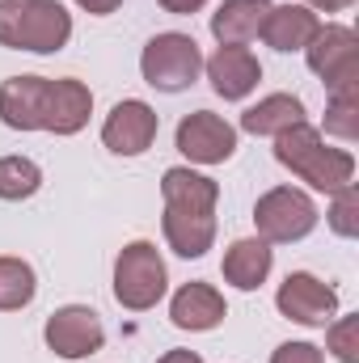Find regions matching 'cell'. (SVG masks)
I'll use <instances>...</instances> for the list:
<instances>
[{
    "label": "cell",
    "mask_w": 359,
    "mask_h": 363,
    "mask_svg": "<svg viewBox=\"0 0 359 363\" xmlns=\"http://www.w3.org/2000/svg\"><path fill=\"white\" fill-rule=\"evenodd\" d=\"M165 199V241L178 258H203L216 245V203H220V182L207 174H194L190 165H174L161 178Z\"/></svg>",
    "instance_id": "obj_1"
},
{
    "label": "cell",
    "mask_w": 359,
    "mask_h": 363,
    "mask_svg": "<svg viewBox=\"0 0 359 363\" xmlns=\"http://www.w3.org/2000/svg\"><path fill=\"white\" fill-rule=\"evenodd\" d=\"M275 161L321 194H334L355 182V157L347 148H330L313 123H296L275 135Z\"/></svg>",
    "instance_id": "obj_2"
},
{
    "label": "cell",
    "mask_w": 359,
    "mask_h": 363,
    "mask_svg": "<svg viewBox=\"0 0 359 363\" xmlns=\"http://www.w3.org/2000/svg\"><path fill=\"white\" fill-rule=\"evenodd\" d=\"M72 38V13L60 0H0V47L55 55Z\"/></svg>",
    "instance_id": "obj_3"
},
{
    "label": "cell",
    "mask_w": 359,
    "mask_h": 363,
    "mask_svg": "<svg viewBox=\"0 0 359 363\" xmlns=\"http://www.w3.org/2000/svg\"><path fill=\"white\" fill-rule=\"evenodd\" d=\"M170 291V271L165 258L153 241H131L114 258V300L127 313H148L165 300Z\"/></svg>",
    "instance_id": "obj_4"
},
{
    "label": "cell",
    "mask_w": 359,
    "mask_h": 363,
    "mask_svg": "<svg viewBox=\"0 0 359 363\" xmlns=\"http://www.w3.org/2000/svg\"><path fill=\"white\" fill-rule=\"evenodd\" d=\"M203 72V51L190 34L182 30H165V34H153L148 47L140 51V77L144 85L161 93H182L190 89Z\"/></svg>",
    "instance_id": "obj_5"
},
{
    "label": "cell",
    "mask_w": 359,
    "mask_h": 363,
    "mask_svg": "<svg viewBox=\"0 0 359 363\" xmlns=\"http://www.w3.org/2000/svg\"><path fill=\"white\" fill-rule=\"evenodd\" d=\"M321 211L317 203L296 190V186H270L267 194L254 203V228L267 245H296L317 228Z\"/></svg>",
    "instance_id": "obj_6"
},
{
    "label": "cell",
    "mask_w": 359,
    "mask_h": 363,
    "mask_svg": "<svg viewBox=\"0 0 359 363\" xmlns=\"http://www.w3.org/2000/svg\"><path fill=\"white\" fill-rule=\"evenodd\" d=\"M275 308L304 330H326L338 317V291L330 283H321L317 274L292 271L275 291Z\"/></svg>",
    "instance_id": "obj_7"
},
{
    "label": "cell",
    "mask_w": 359,
    "mask_h": 363,
    "mask_svg": "<svg viewBox=\"0 0 359 363\" xmlns=\"http://www.w3.org/2000/svg\"><path fill=\"white\" fill-rule=\"evenodd\" d=\"M304 60L313 68V77H321L326 89H343V85H359L355 68V30L338 26V21H321L317 34L304 47Z\"/></svg>",
    "instance_id": "obj_8"
},
{
    "label": "cell",
    "mask_w": 359,
    "mask_h": 363,
    "mask_svg": "<svg viewBox=\"0 0 359 363\" xmlns=\"http://www.w3.org/2000/svg\"><path fill=\"white\" fill-rule=\"evenodd\" d=\"M43 338H47V351H55L60 359H89L106 347V330H101V317L93 313L89 304H64L47 317L43 325Z\"/></svg>",
    "instance_id": "obj_9"
},
{
    "label": "cell",
    "mask_w": 359,
    "mask_h": 363,
    "mask_svg": "<svg viewBox=\"0 0 359 363\" xmlns=\"http://www.w3.org/2000/svg\"><path fill=\"white\" fill-rule=\"evenodd\" d=\"M174 144H178V152L190 165H224L237 152V127L224 123L211 110H194L178 123Z\"/></svg>",
    "instance_id": "obj_10"
},
{
    "label": "cell",
    "mask_w": 359,
    "mask_h": 363,
    "mask_svg": "<svg viewBox=\"0 0 359 363\" xmlns=\"http://www.w3.org/2000/svg\"><path fill=\"white\" fill-rule=\"evenodd\" d=\"M157 131H161V114L140 97H123L101 123V144L114 157H144L153 148Z\"/></svg>",
    "instance_id": "obj_11"
},
{
    "label": "cell",
    "mask_w": 359,
    "mask_h": 363,
    "mask_svg": "<svg viewBox=\"0 0 359 363\" xmlns=\"http://www.w3.org/2000/svg\"><path fill=\"white\" fill-rule=\"evenodd\" d=\"M51 77H9L0 81V123L9 131H43Z\"/></svg>",
    "instance_id": "obj_12"
},
{
    "label": "cell",
    "mask_w": 359,
    "mask_h": 363,
    "mask_svg": "<svg viewBox=\"0 0 359 363\" xmlns=\"http://www.w3.org/2000/svg\"><path fill=\"white\" fill-rule=\"evenodd\" d=\"M203 72H207L216 97H224V101L250 97L263 81V64L250 47H220L211 60H203Z\"/></svg>",
    "instance_id": "obj_13"
},
{
    "label": "cell",
    "mask_w": 359,
    "mask_h": 363,
    "mask_svg": "<svg viewBox=\"0 0 359 363\" xmlns=\"http://www.w3.org/2000/svg\"><path fill=\"white\" fill-rule=\"evenodd\" d=\"M228 317V304H224V296L211 287V283H182L178 291H174V300H170V321L178 325V330H190V334H207V330H216L220 321Z\"/></svg>",
    "instance_id": "obj_14"
},
{
    "label": "cell",
    "mask_w": 359,
    "mask_h": 363,
    "mask_svg": "<svg viewBox=\"0 0 359 363\" xmlns=\"http://www.w3.org/2000/svg\"><path fill=\"white\" fill-rule=\"evenodd\" d=\"M89 114H93V89L85 85V81H77V77L51 81L43 131H51V135H77V131H85Z\"/></svg>",
    "instance_id": "obj_15"
},
{
    "label": "cell",
    "mask_w": 359,
    "mask_h": 363,
    "mask_svg": "<svg viewBox=\"0 0 359 363\" xmlns=\"http://www.w3.org/2000/svg\"><path fill=\"white\" fill-rule=\"evenodd\" d=\"M317 26H321V17L309 4H270L258 38L267 43L270 51H283L287 55V51H304L309 38L317 34Z\"/></svg>",
    "instance_id": "obj_16"
},
{
    "label": "cell",
    "mask_w": 359,
    "mask_h": 363,
    "mask_svg": "<svg viewBox=\"0 0 359 363\" xmlns=\"http://www.w3.org/2000/svg\"><path fill=\"white\" fill-rule=\"evenodd\" d=\"M270 267H275V250H270L263 237H237L228 250H224V283H233L237 291H258L267 283Z\"/></svg>",
    "instance_id": "obj_17"
},
{
    "label": "cell",
    "mask_w": 359,
    "mask_h": 363,
    "mask_svg": "<svg viewBox=\"0 0 359 363\" xmlns=\"http://www.w3.org/2000/svg\"><path fill=\"white\" fill-rule=\"evenodd\" d=\"M267 13L270 0H220V9L211 13V38L220 47H245L258 38Z\"/></svg>",
    "instance_id": "obj_18"
},
{
    "label": "cell",
    "mask_w": 359,
    "mask_h": 363,
    "mask_svg": "<svg viewBox=\"0 0 359 363\" xmlns=\"http://www.w3.org/2000/svg\"><path fill=\"white\" fill-rule=\"evenodd\" d=\"M296 123H309L304 118V101L296 97V93H267L263 101H254L245 114H241V131H250V135H283L287 127H296Z\"/></svg>",
    "instance_id": "obj_19"
},
{
    "label": "cell",
    "mask_w": 359,
    "mask_h": 363,
    "mask_svg": "<svg viewBox=\"0 0 359 363\" xmlns=\"http://www.w3.org/2000/svg\"><path fill=\"white\" fill-rule=\"evenodd\" d=\"M38 296V274L26 258L0 254V313H17Z\"/></svg>",
    "instance_id": "obj_20"
},
{
    "label": "cell",
    "mask_w": 359,
    "mask_h": 363,
    "mask_svg": "<svg viewBox=\"0 0 359 363\" xmlns=\"http://www.w3.org/2000/svg\"><path fill=\"white\" fill-rule=\"evenodd\" d=\"M43 190V169L30 157H0V199L4 203H21L34 199Z\"/></svg>",
    "instance_id": "obj_21"
},
{
    "label": "cell",
    "mask_w": 359,
    "mask_h": 363,
    "mask_svg": "<svg viewBox=\"0 0 359 363\" xmlns=\"http://www.w3.org/2000/svg\"><path fill=\"white\" fill-rule=\"evenodd\" d=\"M326 131L338 135V140H347V144L359 135V85L330 89V101H326Z\"/></svg>",
    "instance_id": "obj_22"
},
{
    "label": "cell",
    "mask_w": 359,
    "mask_h": 363,
    "mask_svg": "<svg viewBox=\"0 0 359 363\" xmlns=\"http://www.w3.org/2000/svg\"><path fill=\"white\" fill-rule=\"evenodd\" d=\"M326 224L338 233V237H359V190L355 182L351 186H343V190H334V199H330V211H326Z\"/></svg>",
    "instance_id": "obj_23"
},
{
    "label": "cell",
    "mask_w": 359,
    "mask_h": 363,
    "mask_svg": "<svg viewBox=\"0 0 359 363\" xmlns=\"http://www.w3.org/2000/svg\"><path fill=\"white\" fill-rule=\"evenodd\" d=\"M326 351L338 363H359V317H334L326 325Z\"/></svg>",
    "instance_id": "obj_24"
},
{
    "label": "cell",
    "mask_w": 359,
    "mask_h": 363,
    "mask_svg": "<svg viewBox=\"0 0 359 363\" xmlns=\"http://www.w3.org/2000/svg\"><path fill=\"white\" fill-rule=\"evenodd\" d=\"M270 363H326V351L313 342H283V347H275Z\"/></svg>",
    "instance_id": "obj_25"
},
{
    "label": "cell",
    "mask_w": 359,
    "mask_h": 363,
    "mask_svg": "<svg viewBox=\"0 0 359 363\" xmlns=\"http://www.w3.org/2000/svg\"><path fill=\"white\" fill-rule=\"evenodd\" d=\"M165 13H174V17H190V13H199L207 0H157Z\"/></svg>",
    "instance_id": "obj_26"
},
{
    "label": "cell",
    "mask_w": 359,
    "mask_h": 363,
    "mask_svg": "<svg viewBox=\"0 0 359 363\" xmlns=\"http://www.w3.org/2000/svg\"><path fill=\"white\" fill-rule=\"evenodd\" d=\"M72 4H81L85 13H93V17H110L123 0H72Z\"/></svg>",
    "instance_id": "obj_27"
},
{
    "label": "cell",
    "mask_w": 359,
    "mask_h": 363,
    "mask_svg": "<svg viewBox=\"0 0 359 363\" xmlns=\"http://www.w3.org/2000/svg\"><path fill=\"white\" fill-rule=\"evenodd\" d=\"M300 4H309L313 13H343V9H351L355 0H300Z\"/></svg>",
    "instance_id": "obj_28"
},
{
    "label": "cell",
    "mask_w": 359,
    "mask_h": 363,
    "mask_svg": "<svg viewBox=\"0 0 359 363\" xmlns=\"http://www.w3.org/2000/svg\"><path fill=\"white\" fill-rule=\"evenodd\" d=\"M157 363H203V355H199V351H165V355H161V359Z\"/></svg>",
    "instance_id": "obj_29"
}]
</instances>
